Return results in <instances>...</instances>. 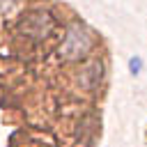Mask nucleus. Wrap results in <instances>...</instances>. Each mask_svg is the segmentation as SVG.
I'll return each mask as SVG.
<instances>
[{"instance_id": "obj_1", "label": "nucleus", "mask_w": 147, "mask_h": 147, "mask_svg": "<svg viewBox=\"0 0 147 147\" xmlns=\"http://www.w3.org/2000/svg\"><path fill=\"white\" fill-rule=\"evenodd\" d=\"M92 34L90 30L83 25V23H71L67 28V34H64V41L60 46V55L64 60H80L90 53L92 48Z\"/></svg>"}, {"instance_id": "obj_2", "label": "nucleus", "mask_w": 147, "mask_h": 147, "mask_svg": "<svg viewBox=\"0 0 147 147\" xmlns=\"http://www.w3.org/2000/svg\"><path fill=\"white\" fill-rule=\"evenodd\" d=\"M129 71H131V76H140V71H142V60H140L138 55L129 60Z\"/></svg>"}]
</instances>
